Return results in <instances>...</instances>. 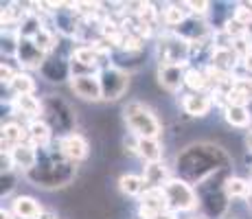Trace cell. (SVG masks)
<instances>
[{"label": "cell", "mask_w": 252, "mask_h": 219, "mask_svg": "<svg viewBox=\"0 0 252 219\" xmlns=\"http://www.w3.org/2000/svg\"><path fill=\"white\" fill-rule=\"evenodd\" d=\"M143 64H145V51H127V48H116L112 55H110V66L121 68V70L129 72V75H132L134 70H138Z\"/></svg>", "instance_id": "obj_20"}, {"label": "cell", "mask_w": 252, "mask_h": 219, "mask_svg": "<svg viewBox=\"0 0 252 219\" xmlns=\"http://www.w3.org/2000/svg\"><path fill=\"white\" fill-rule=\"evenodd\" d=\"M29 131V143L37 149H46L55 143V134H53L51 125L46 123L44 119H35V121H29L27 125Z\"/></svg>", "instance_id": "obj_22"}, {"label": "cell", "mask_w": 252, "mask_h": 219, "mask_svg": "<svg viewBox=\"0 0 252 219\" xmlns=\"http://www.w3.org/2000/svg\"><path fill=\"white\" fill-rule=\"evenodd\" d=\"M40 219H60V217H57V215H55V213H51V211H46V213H44V215H42Z\"/></svg>", "instance_id": "obj_36"}, {"label": "cell", "mask_w": 252, "mask_h": 219, "mask_svg": "<svg viewBox=\"0 0 252 219\" xmlns=\"http://www.w3.org/2000/svg\"><path fill=\"white\" fill-rule=\"evenodd\" d=\"M143 178L147 182V188H164V184L173 178L171 167L164 164V160L160 162H147L143 167Z\"/></svg>", "instance_id": "obj_23"}, {"label": "cell", "mask_w": 252, "mask_h": 219, "mask_svg": "<svg viewBox=\"0 0 252 219\" xmlns=\"http://www.w3.org/2000/svg\"><path fill=\"white\" fill-rule=\"evenodd\" d=\"M230 211V197L226 191H215L200 197V213L204 219H224Z\"/></svg>", "instance_id": "obj_16"}, {"label": "cell", "mask_w": 252, "mask_h": 219, "mask_svg": "<svg viewBox=\"0 0 252 219\" xmlns=\"http://www.w3.org/2000/svg\"><path fill=\"white\" fill-rule=\"evenodd\" d=\"M191 219H204V217H191Z\"/></svg>", "instance_id": "obj_37"}, {"label": "cell", "mask_w": 252, "mask_h": 219, "mask_svg": "<svg viewBox=\"0 0 252 219\" xmlns=\"http://www.w3.org/2000/svg\"><path fill=\"white\" fill-rule=\"evenodd\" d=\"M13 114H22L29 121L42 119V99H37L35 94H22V96H11L9 99Z\"/></svg>", "instance_id": "obj_21"}, {"label": "cell", "mask_w": 252, "mask_h": 219, "mask_svg": "<svg viewBox=\"0 0 252 219\" xmlns=\"http://www.w3.org/2000/svg\"><path fill=\"white\" fill-rule=\"evenodd\" d=\"M70 60L79 62V64L92 68V70H101V60H103V55H101L99 51H96L92 44H79V46L72 48L70 53Z\"/></svg>", "instance_id": "obj_29"}, {"label": "cell", "mask_w": 252, "mask_h": 219, "mask_svg": "<svg viewBox=\"0 0 252 219\" xmlns=\"http://www.w3.org/2000/svg\"><path fill=\"white\" fill-rule=\"evenodd\" d=\"M40 77L44 81L53 86H60V84H66V81L72 79V70H70V57L68 55H60V53H53V55L46 57V62L42 64L40 70Z\"/></svg>", "instance_id": "obj_9"}, {"label": "cell", "mask_w": 252, "mask_h": 219, "mask_svg": "<svg viewBox=\"0 0 252 219\" xmlns=\"http://www.w3.org/2000/svg\"><path fill=\"white\" fill-rule=\"evenodd\" d=\"M213 105H215V99L211 92H189L180 99V108L189 119H206Z\"/></svg>", "instance_id": "obj_12"}, {"label": "cell", "mask_w": 252, "mask_h": 219, "mask_svg": "<svg viewBox=\"0 0 252 219\" xmlns=\"http://www.w3.org/2000/svg\"><path fill=\"white\" fill-rule=\"evenodd\" d=\"M46 53L42 51L33 40H24L20 37V44H18V53H16V62L20 70H40L42 64L46 62Z\"/></svg>", "instance_id": "obj_13"}, {"label": "cell", "mask_w": 252, "mask_h": 219, "mask_svg": "<svg viewBox=\"0 0 252 219\" xmlns=\"http://www.w3.org/2000/svg\"><path fill=\"white\" fill-rule=\"evenodd\" d=\"M208 68L221 72V75L235 77L237 68H241V60H239V55L232 51V46H213L211 60H208Z\"/></svg>", "instance_id": "obj_14"}, {"label": "cell", "mask_w": 252, "mask_h": 219, "mask_svg": "<svg viewBox=\"0 0 252 219\" xmlns=\"http://www.w3.org/2000/svg\"><path fill=\"white\" fill-rule=\"evenodd\" d=\"M18 187V171H9V173H2V178H0V195L9 197L13 191H16Z\"/></svg>", "instance_id": "obj_33"}, {"label": "cell", "mask_w": 252, "mask_h": 219, "mask_svg": "<svg viewBox=\"0 0 252 219\" xmlns=\"http://www.w3.org/2000/svg\"><path fill=\"white\" fill-rule=\"evenodd\" d=\"M123 121L129 134L136 138H160L164 134V125L158 119V114L149 108L145 101L140 99H129L123 105Z\"/></svg>", "instance_id": "obj_3"}, {"label": "cell", "mask_w": 252, "mask_h": 219, "mask_svg": "<svg viewBox=\"0 0 252 219\" xmlns=\"http://www.w3.org/2000/svg\"><path fill=\"white\" fill-rule=\"evenodd\" d=\"M51 22V29L62 40H75L84 29V20H81L75 2H60V7L53 11Z\"/></svg>", "instance_id": "obj_8"}, {"label": "cell", "mask_w": 252, "mask_h": 219, "mask_svg": "<svg viewBox=\"0 0 252 219\" xmlns=\"http://www.w3.org/2000/svg\"><path fill=\"white\" fill-rule=\"evenodd\" d=\"M0 219H16V215L11 213V208H4L2 206V211H0Z\"/></svg>", "instance_id": "obj_35"}, {"label": "cell", "mask_w": 252, "mask_h": 219, "mask_svg": "<svg viewBox=\"0 0 252 219\" xmlns=\"http://www.w3.org/2000/svg\"><path fill=\"white\" fill-rule=\"evenodd\" d=\"M70 90L77 99L86 101V103H99L103 101L101 94V84L99 75H88V77H72L70 79Z\"/></svg>", "instance_id": "obj_15"}, {"label": "cell", "mask_w": 252, "mask_h": 219, "mask_svg": "<svg viewBox=\"0 0 252 219\" xmlns=\"http://www.w3.org/2000/svg\"><path fill=\"white\" fill-rule=\"evenodd\" d=\"M24 178L37 188H46V191H57L75 184L77 180V164L66 160L55 147V143L46 149H37V164L31 169Z\"/></svg>", "instance_id": "obj_2"}, {"label": "cell", "mask_w": 252, "mask_h": 219, "mask_svg": "<svg viewBox=\"0 0 252 219\" xmlns=\"http://www.w3.org/2000/svg\"><path fill=\"white\" fill-rule=\"evenodd\" d=\"M164 197H167V206L171 213L180 215V213H193L200 208V195H197L195 187L184 182L182 178L173 175L167 184H164Z\"/></svg>", "instance_id": "obj_5"}, {"label": "cell", "mask_w": 252, "mask_h": 219, "mask_svg": "<svg viewBox=\"0 0 252 219\" xmlns=\"http://www.w3.org/2000/svg\"><path fill=\"white\" fill-rule=\"evenodd\" d=\"M129 79L132 75L116 66H103L99 70V84H101V94H103L105 103H114L121 101L129 90Z\"/></svg>", "instance_id": "obj_7"}, {"label": "cell", "mask_w": 252, "mask_h": 219, "mask_svg": "<svg viewBox=\"0 0 252 219\" xmlns=\"http://www.w3.org/2000/svg\"><path fill=\"white\" fill-rule=\"evenodd\" d=\"M11 62L13 60H2V66H0V77H2V86L4 88L11 86V81L16 79V75L20 72V68H16Z\"/></svg>", "instance_id": "obj_34"}, {"label": "cell", "mask_w": 252, "mask_h": 219, "mask_svg": "<svg viewBox=\"0 0 252 219\" xmlns=\"http://www.w3.org/2000/svg\"><path fill=\"white\" fill-rule=\"evenodd\" d=\"M184 88L191 92H211V81H208L204 66H189L184 72Z\"/></svg>", "instance_id": "obj_30"}, {"label": "cell", "mask_w": 252, "mask_h": 219, "mask_svg": "<svg viewBox=\"0 0 252 219\" xmlns=\"http://www.w3.org/2000/svg\"><path fill=\"white\" fill-rule=\"evenodd\" d=\"M136 156L147 162H160L164 156V145L160 143V138H138L136 143Z\"/></svg>", "instance_id": "obj_28"}, {"label": "cell", "mask_w": 252, "mask_h": 219, "mask_svg": "<svg viewBox=\"0 0 252 219\" xmlns=\"http://www.w3.org/2000/svg\"><path fill=\"white\" fill-rule=\"evenodd\" d=\"M226 195L232 199H241V202H248L250 195H252V180L244 178V175H230L228 182L224 187Z\"/></svg>", "instance_id": "obj_31"}, {"label": "cell", "mask_w": 252, "mask_h": 219, "mask_svg": "<svg viewBox=\"0 0 252 219\" xmlns=\"http://www.w3.org/2000/svg\"><path fill=\"white\" fill-rule=\"evenodd\" d=\"M9 154H11V160H13L16 171H22L24 175H27L31 169H35V164H37V147H33L31 143L18 145V147H13Z\"/></svg>", "instance_id": "obj_24"}, {"label": "cell", "mask_w": 252, "mask_h": 219, "mask_svg": "<svg viewBox=\"0 0 252 219\" xmlns=\"http://www.w3.org/2000/svg\"><path fill=\"white\" fill-rule=\"evenodd\" d=\"M167 197H164L162 188H147L138 199V219H158L162 213H167Z\"/></svg>", "instance_id": "obj_11"}, {"label": "cell", "mask_w": 252, "mask_h": 219, "mask_svg": "<svg viewBox=\"0 0 252 219\" xmlns=\"http://www.w3.org/2000/svg\"><path fill=\"white\" fill-rule=\"evenodd\" d=\"M9 208L16 215V219H40L46 213L44 206L33 195H16L9 204Z\"/></svg>", "instance_id": "obj_18"}, {"label": "cell", "mask_w": 252, "mask_h": 219, "mask_svg": "<svg viewBox=\"0 0 252 219\" xmlns=\"http://www.w3.org/2000/svg\"><path fill=\"white\" fill-rule=\"evenodd\" d=\"M55 147L60 149V154L64 156L66 160L75 164H81L84 160H88L90 156V140L86 138L81 131H75V134H68L64 138H55Z\"/></svg>", "instance_id": "obj_10"}, {"label": "cell", "mask_w": 252, "mask_h": 219, "mask_svg": "<svg viewBox=\"0 0 252 219\" xmlns=\"http://www.w3.org/2000/svg\"><path fill=\"white\" fill-rule=\"evenodd\" d=\"M116 184H119L121 195H125V197H136V199H140V195L147 191V182H145L143 173H132V171H127V173L119 175Z\"/></svg>", "instance_id": "obj_27"}, {"label": "cell", "mask_w": 252, "mask_h": 219, "mask_svg": "<svg viewBox=\"0 0 252 219\" xmlns=\"http://www.w3.org/2000/svg\"><path fill=\"white\" fill-rule=\"evenodd\" d=\"M42 119L51 125L55 138H64L77 131V110L60 94L42 96Z\"/></svg>", "instance_id": "obj_4"}, {"label": "cell", "mask_w": 252, "mask_h": 219, "mask_svg": "<svg viewBox=\"0 0 252 219\" xmlns=\"http://www.w3.org/2000/svg\"><path fill=\"white\" fill-rule=\"evenodd\" d=\"M184 72H187V68H182V66L158 64V70H156L158 86L164 92H169V94H176L180 88H184Z\"/></svg>", "instance_id": "obj_17"}, {"label": "cell", "mask_w": 252, "mask_h": 219, "mask_svg": "<svg viewBox=\"0 0 252 219\" xmlns=\"http://www.w3.org/2000/svg\"><path fill=\"white\" fill-rule=\"evenodd\" d=\"M9 90H11L13 96H22V94H35L37 90V81L35 77L31 75V72L27 70H20L16 75V79L11 81V86H9Z\"/></svg>", "instance_id": "obj_32"}, {"label": "cell", "mask_w": 252, "mask_h": 219, "mask_svg": "<svg viewBox=\"0 0 252 219\" xmlns=\"http://www.w3.org/2000/svg\"><path fill=\"white\" fill-rule=\"evenodd\" d=\"M158 64L169 66H182L189 68L191 64V42L182 40L173 31H167L158 37Z\"/></svg>", "instance_id": "obj_6"}, {"label": "cell", "mask_w": 252, "mask_h": 219, "mask_svg": "<svg viewBox=\"0 0 252 219\" xmlns=\"http://www.w3.org/2000/svg\"><path fill=\"white\" fill-rule=\"evenodd\" d=\"M226 125L232 129H250L252 127V110L248 105H226L221 110Z\"/></svg>", "instance_id": "obj_26"}, {"label": "cell", "mask_w": 252, "mask_h": 219, "mask_svg": "<svg viewBox=\"0 0 252 219\" xmlns=\"http://www.w3.org/2000/svg\"><path fill=\"white\" fill-rule=\"evenodd\" d=\"M221 169H232V156L224 145L213 140H193L178 149L173 158V175L193 187Z\"/></svg>", "instance_id": "obj_1"}, {"label": "cell", "mask_w": 252, "mask_h": 219, "mask_svg": "<svg viewBox=\"0 0 252 219\" xmlns=\"http://www.w3.org/2000/svg\"><path fill=\"white\" fill-rule=\"evenodd\" d=\"M22 143H29L27 125H20L18 121H4L2 123V152H11L13 147Z\"/></svg>", "instance_id": "obj_25"}, {"label": "cell", "mask_w": 252, "mask_h": 219, "mask_svg": "<svg viewBox=\"0 0 252 219\" xmlns=\"http://www.w3.org/2000/svg\"><path fill=\"white\" fill-rule=\"evenodd\" d=\"M237 2H211V11H208L206 20L211 24V29L215 33L224 31L228 27V22L235 18Z\"/></svg>", "instance_id": "obj_19"}]
</instances>
